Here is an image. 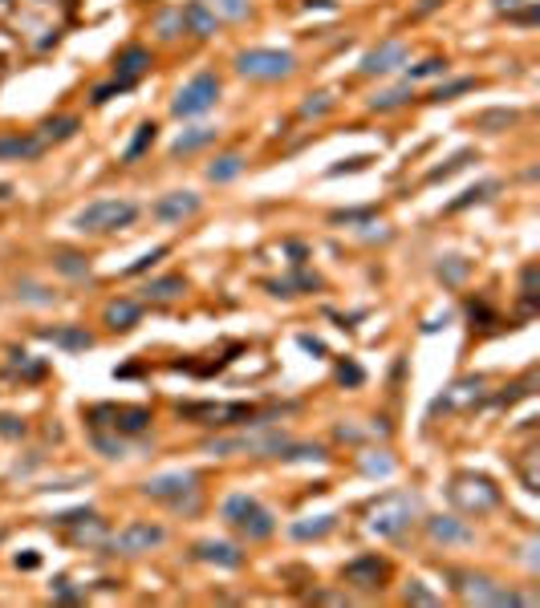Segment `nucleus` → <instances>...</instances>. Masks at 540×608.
<instances>
[{
	"label": "nucleus",
	"mask_w": 540,
	"mask_h": 608,
	"mask_svg": "<svg viewBox=\"0 0 540 608\" xmlns=\"http://www.w3.org/2000/svg\"><path fill=\"white\" fill-rule=\"evenodd\" d=\"M334 110V94H309L301 102V118H325Z\"/></svg>",
	"instance_id": "40"
},
{
	"label": "nucleus",
	"mask_w": 540,
	"mask_h": 608,
	"mask_svg": "<svg viewBox=\"0 0 540 608\" xmlns=\"http://www.w3.org/2000/svg\"><path fill=\"white\" fill-rule=\"evenodd\" d=\"M455 588L463 600H471V604H524V596H516V592L499 588L491 576H475V572H459L455 576Z\"/></svg>",
	"instance_id": "9"
},
{
	"label": "nucleus",
	"mask_w": 540,
	"mask_h": 608,
	"mask_svg": "<svg viewBox=\"0 0 540 608\" xmlns=\"http://www.w3.org/2000/svg\"><path fill=\"white\" fill-rule=\"evenodd\" d=\"M366 154H362V159H350V162H342V167H334V170H329V175H345V170H362V167H366Z\"/></svg>",
	"instance_id": "52"
},
{
	"label": "nucleus",
	"mask_w": 540,
	"mask_h": 608,
	"mask_svg": "<svg viewBox=\"0 0 540 608\" xmlns=\"http://www.w3.org/2000/svg\"><path fill=\"white\" fill-rule=\"evenodd\" d=\"M17 296L29 300V304H53V300H58V292H50L45 284H37V280H21L17 284Z\"/></svg>",
	"instance_id": "38"
},
{
	"label": "nucleus",
	"mask_w": 540,
	"mask_h": 608,
	"mask_svg": "<svg viewBox=\"0 0 540 608\" xmlns=\"http://www.w3.org/2000/svg\"><path fill=\"white\" fill-rule=\"evenodd\" d=\"M183 24H188L191 37H204V41L220 32V16L207 8V0H191V5L183 8Z\"/></svg>",
	"instance_id": "19"
},
{
	"label": "nucleus",
	"mask_w": 540,
	"mask_h": 608,
	"mask_svg": "<svg viewBox=\"0 0 540 608\" xmlns=\"http://www.w3.org/2000/svg\"><path fill=\"white\" fill-rule=\"evenodd\" d=\"M41 150H45V142L37 134H21V130L0 134V162H25V159H37Z\"/></svg>",
	"instance_id": "17"
},
{
	"label": "nucleus",
	"mask_w": 540,
	"mask_h": 608,
	"mask_svg": "<svg viewBox=\"0 0 540 608\" xmlns=\"http://www.w3.org/2000/svg\"><path fill=\"white\" fill-rule=\"evenodd\" d=\"M488 397V381L483 377H459L431 402V413H451V410H475Z\"/></svg>",
	"instance_id": "10"
},
{
	"label": "nucleus",
	"mask_w": 540,
	"mask_h": 608,
	"mask_svg": "<svg viewBox=\"0 0 540 608\" xmlns=\"http://www.w3.org/2000/svg\"><path fill=\"white\" fill-rule=\"evenodd\" d=\"M467 272H471V264H467L463 256H447V259H443V264H439V276H443V280H447V284H459Z\"/></svg>",
	"instance_id": "41"
},
{
	"label": "nucleus",
	"mask_w": 540,
	"mask_h": 608,
	"mask_svg": "<svg viewBox=\"0 0 540 608\" xmlns=\"http://www.w3.org/2000/svg\"><path fill=\"white\" fill-rule=\"evenodd\" d=\"M126 89H134L131 86V81H106V86H98V89H94V105H106L110 102V97H114V94H126Z\"/></svg>",
	"instance_id": "43"
},
{
	"label": "nucleus",
	"mask_w": 540,
	"mask_h": 608,
	"mask_svg": "<svg viewBox=\"0 0 540 608\" xmlns=\"http://www.w3.org/2000/svg\"><path fill=\"white\" fill-rule=\"evenodd\" d=\"M415 515H418V503L410 499V495H390V499H382L370 511V531H374L378 540H398L402 531H410Z\"/></svg>",
	"instance_id": "6"
},
{
	"label": "nucleus",
	"mask_w": 540,
	"mask_h": 608,
	"mask_svg": "<svg viewBox=\"0 0 540 608\" xmlns=\"http://www.w3.org/2000/svg\"><path fill=\"white\" fill-rule=\"evenodd\" d=\"M86 422L94 430H114V434H142L151 426V410L147 405H90Z\"/></svg>",
	"instance_id": "8"
},
{
	"label": "nucleus",
	"mask_w": 540,
	"mask_h": 608,
	"mask_svg": "<svg viewBox=\"0 0 540 608\" xmlns=\"http://www.w3.org/2000/svg\"><path fill=\"white\" fill-rule=\"evenodd\" d=\"M301 349H309V353H325V345H321V340H313V337H301Z\"/></svg>",
	"instance_id": "53"
},
{
	"label": "nucleus",
	"mask_w": 540,
	"mask_h": 608,
	"mask_svg": "<svg viewBox=\"0 0 540 608\" xmlns=\"http://www.w3.org/2000/svg\"><path fill=\"white\" fill-rule=\"evenodd\" d=\"M447 499L455 503L463 515H483V511L499 507V486L488 475H455L447 486Z\"/></svg>",
	"instance_id": "4"
},
{
	"label": "nucleus",
	"mask_w": 540,
	"mask_h": 608,
	"mask_svg": "<svg viewBox=\"0 0 540 608\" xmlns=\"http://www.w3.org/2000/svg\"><path fill=\"white\" fill-rule=\"evenodd\" d=\"M426 535L443 548H455V543H471L475 531L463 523L459 515H426Z\"/></svg>",
	"instance_id": "15"
},
{
	"label": "nucleus",
	"mask_w": 540,
	"mask_h": 608,
	"mask_svg": "<svg viewBox=\"0 0 540 608\" xmlns=\"http://www.w3.org/2000/svg\"><path fill=\"white\" fill-rule=\"evenodd\" d=\"M17 567H37V556L29 551V556H17Z\"/></svg>",
	"instance_id": "54"
},
{
	"label": "nucleus",
	"mask_w": 540,
	"mask_h": 608,
	"mask_svg": "<svg viewBox=\"0 0 540 608\" xmlns=\"http://www.w3.org/2000/svg\"><path fill=\"white\" fill-rule=\"evenodd\" d=\"M439 73H447V57H426V61L410 65V69H407V81H423V77H439Z\"/></svg>",
	"instance_id": "39"
},
{
	"label": "nucleus",
	"mask_w": 540,
	"mask_h": 608,
	"mask_svg": "<svg viewBox=\"0 0 540 608\" xmlns=\"http://www.w3.org/2000/svg\"><path fill=\"white\" fill-rule=\"evenodd\" d=\"M516 118H520L516 110H483V113H475V130H488V134H499V130L516 126Z\"/></svg>",
	"instance_id": "31"
},
{
	"label": "nucleus",
	"mask_w": 540,
	"mask_h": 608,
	"mask_svg": "<svg viewBox=\"0 0 540 608\" xmlns=\"http://www.w3.org/2000/svg\"><path fill=\"white\" fill-rule=\"evenodd\" d=\"M199 491V478L191 470H175V475H159V478H147L142 483V495L151 499H167L175 507H183V495H196Z\"/></svg>",
	"instance_id": "11"
},
{
	"label": "nucleus",
	"mask_w": 540,
	"mask_h": 608,
	"mask_svg": "<svg viewBox=\"0 0 540 608\" xmlns=\"http://www.w3.org/2000/svg\"><path fill=\"white\" fill-rule=\"evenodd\" d=\"M53 592H58V600H82V592L69 588V580H53Z\"/></svg>",
	"instance_id": "50"
},
{
	"label": "nucleus",
	"mask_w": 540,
	"mask_h": 608,
	"mask_svg": "<svg viewBox=\"0 0 540 608\" xmlns=\"http://www.w3.org/2000/svg\"><path fill=\"white\" fill-rule=\"evenodd\" d=\"M297 69V57L285 49H244L236 53V73L252 81H280Z\"/></svg>",
	"instance_id": "5"
},
{
	"label": "nucleus",
	"mask_w": 540,
	"mask_h": 608,
	"mask_svg": "<svg viewBox=\"0 0 540 608\" xmlns=\"http://www.w3.org/2000/svg\"><path fill=\"white\" fill-rule=\"evenodd\" d=\"M196 556L207 559V564H215V567H240V564H244V551H240L236 543H228V540H204V543H196Z\"/></svg>",
	"instance_id": "20"
},
{
	"label": "nucleus",
	"mask_w": 540,
	"mask_h": 608,
	"mask_svg": "<svg viewBox=\"0 0 540 608\" xmlns=\"http://www.w3.org/2000/svg\"><path fill=\"white\" fill-rule=\"evenodd\" d=\"M147 69H151V49L147 45H126L123 53H118V61H114V77L118 81H131V86Z\"/></svg>",
	"instance_id": "18"
},
{
	"label": "nucleus",
	"mask_w": 540,
	"mask_h": 608,
	"mask_svg": "<svg viewBox=\"0 0 540 608\" xmlns=\"http://www.w3.org/2000/svg\"><path fill=\"white\" fill-rule=\"evenodd\" d=\"M155 32L163 41H179V32H188V24H183V8H163V13H155Z\"/></svg>",
	"instance_id": "29"
},
{
	"label": "nucleus",
	"mask_w": 540,
	"mask_h": 608,
	"mask_svg": "<svg viewBox=\"0 0 540 608\" xmlns=\"http://www.w3.org/2000/svg\"><path fill=\"white\" fill-rule=\"evenodd\" d=\"M467 162H475V150H459V154H451V159L443 162V167H435L431 175H426V183H443V178H451L455 170H463Z\"/></svg>",
	"instance_id": "35"
},
{
	"label": "nucleus",
	"mask_w": 540,
	"mask_h": 608,
	"mask_svg": "<svg viewBox=\"0 0 540 608\" xmlns=\"http://www.w3.org/2000/svg\"><path fill=\"white\" fill-rule=\"evenodd\" d=\"M9 195H13V186H5V183H0V199H9Z\"/></svg>",
	"instance_id": "56"
},
{
	"label": "nucleus",
	"mask_w": 540,
	"mask_h": 608,
	"mask_svg": "<svg viewBox=\"0 0 540 608\" xmlns=\"http://www.w3.org/2000/svg\"><path fill=\"white\" fill-rule=\"evenodd\" d=\"M0 434H5V438H21V434H25V422L9 418V413H0Z\"/></svg>",
	"instance_id": "48"
},
{
	"label": "nucleus",
	"mask_w": 540,
	"mask_h": 608,
	"mask_svg": "<svg viewBox=\"0 0 540 608\" xmlns=\"http://www.w3.org/2000/svg\"><path fill=\"white\" fill-rule=\"evenodd\" d=\"M207 8H212L220 21H244V16L252 13V0H207Z\"/></svg>",
	"instance_id": "34"
},
{
	"label": "nucleus",
	"mask_w": 540,
	"mask_h": 608,
	"mask_svg": "<svg viewBox=\"0 0 540 608\" xmlns=\"http://www.w3.org/2000/svg\"><path fill=\"white\" fill-rule=\"evenodd\" d=\"M179 413L199 426H264V418H269L248 402H188L179 405Z\"/></svg>",
	"instance_id": "2"
},
{
	"label": "nucleus",
	"mask_w": 540,
	"mask_h": 608,
	"mask_svg": "<svg viewBox=\"0 0 540 608\" xmlns=\"http://www.w3.org/2000/svg\"><path fill=\"white\" fill-rule=\"evenodd\" d=\"M215 102H220V77H215V73H196V77L175 94L171 113L175 118H199V113H207Z\"/></svg>",
	"instance_id": "7"
},
{
	"label": "nucleus",
	"mask_w": 540,
	"mask_h": 608,
	"mask_svg": "<svg viewBox=\"0 0 540 608\" xmlns=\"http://www.w3.org/2000/svg\"><path fill=\"white\" fill-rule=\"evenodd\" d=\"M53 268H58L61 276H86L90 272V259L78 256V251H58V256H53Z\"/></svg>",
	"instance_id": "37"
},
{
	"label": "nucleus",
	"mask_w": 540,
	"mask_h": 608,
	"mask_svg": "<svg viewBox=\"0 0 540 608\" xmlns=\"http://www.w3.org/2000/svg\"><path fill=\"white\" fill-rule=\"evenodd\" d=\"M167 251H171V248H163V243H159V248H151L147 256H139L131 268H126V276H139V272H147V268H151V264H159V259H163Z\"/></svg>",
	"instance_id": "44"
},
{
	"label": "nucleus",
	"mask_w": 540,
	"mask_h": 608,
	"mask_svg": "<svg viewBox=\"0 0 540 608\" xmlns=\"http://www.w3.org/2000/svg\"><path fill=\"white\" fill-rule=\"evenodd\" d=\"M402 596H407L410 604H439V596H435V592L426 588L423 580H407V588H402Z\"/></svg>",
	"instance_id": "42"
},
{
	"label": "nucleus",
	"mask_w": 540,
	"mask_h": 608,
	"mask_svg": "<svg viewBox=\"0 0 540 608\" xmlns=\"http://www.w3.org/2000/svg\"><path fill=\"white\" fill-rule=\"evenodd\" d=\"M224 519H228L236 531H244L248 540H269V535L277 531L272 511L264 507L261 499H252V495H228V499H224Z\"/></svg>",
	"instance_id": "3"
},
{
	"label": "nucleus",
	"mask_w": 540,
	"mask_h": 608,
	"mask_svg": "<svg viewBox=\"0 0 540 608\" xmlns=\"http://www.w3.org/2000/svg\"><path fill=\"white\" fill-rule=\"evenodd\" d=\"M337 377H342V381H350V386H358V381H362V369H358V365H337Z\"/></svg>",
	"instance_id": "51"
},
{
	"label": "nucleus",
	"mask_w": 540,
	"mask_h": 608,
	"mask_svg": "<svg viewBox=\"0 0 540 608\" xmlns=\"http://www.w3.org/2000/svg\"><path fill=\"white\" fill-rule=\"evenodd\" d=\"M334 527H337V515H309V519H297L288 531H293V540H321Z\"/></svg>",
	"instance_id": "25"
},
{
	"label": "nucleus",
	"mask_w": 540,
	"mask_h": 608,
	"mask_svg": "<svg viewBox=\"0 0 540 608\" xmlns=\"http://www.w3.org/2000/svg\"><path fill=\"white\" fill-rule=\"evenodd\" d=\"M342 576H345V584H353V588L374 592V588H382V580H386V559L358 556V559H350V564H345Z\"/></svg>",
	"instance_id": "14"
},
{
	"label": "nucleus",
	"mask_w": 540,
	"mask_h": 608,
	"mask_svg": "<svg viewBox=\"0 0 540 608\" xmlns=\"http://www.w3.org/2000/svg\"><path fill=\"white\" fill-rule=\"evenodd\" d=\"M183 292H188V280L171 272V276H155V280L142 288V296L147 300H175V296H183Z\"/></svg>",
	"instance_id": "26"
},
{
	"label": "nucleus",
	"mask_w": 540,
	"mask_h": 608,
	"mask_svg": "<svg viewBox=\"0 0 540 608\" xmlns=\"http://www.w3.org/2000/svg\"><path fill=\"white\" fill-rule=\"evenodd\" d=\"M496 5H499V8H516V5H520V0H496Z\"/></svg>",
	"instance_id": "55"
},
{
	"label": "nucleus",
	"mask_w": 540,
	"mask_h": 608,
	"mask_svg": "<svg viewBox=\"0 0 540 608\" xmlns=\"http://www.w3.org/2000/svg\"><path fill=\"white\" fill-rule=\"evenodd\" d=\"M102 321H106L114 332H131L134 324L142 321V304L139 300H110V304L102 308Z\"/></svg>",
	"instance_id": "21"
},
{
	"label": "nucleus",
	"mask_w": 540,
	"mask_h": 608,
	"mask_svg": "<svg viewBox=\"0 0 540 608\" xmlns=\"http://www.w3.org/2000/svg\"><path fill=\"white\" fill-rule=\"evenodd\" d=\"M475 86H480V81H475V77H455V81H447V86L431 89V102H455L459 94H471Z\"/></svg>",
	"instance_id": "36"
},
{
	"label": "nucleus",
	"mask_w": 540,
	"mask_h": 608,
	"mask_svg": "<svg viewBox=\"0 0 540 608\" xmlns=\"http://www.w3.org/2000/svg\"><path fill=\"white\" fill-rule=\"evenodd\" d=\"M269 288L277 292V296H297V288H301V292H313V288H321V280H317L313 272H297L293 280H272Z\"/></svg>",
	"instance_id": "33"
},
{
	"label": "nucleus",
	"mask_w": 540,
	"mask_h": 608,
	"mask_svg": "<svg viewBox=\"0 0 540 608\" xmlns=\"http://www.w3.org/2000/svg\"><path fill=\"white\" fill-rule=\"evenodd\" d=\"M240 170H244V154H240V150H228V154H220V159L207 167V178H212V183H232Z\"/></svg>",
	"instance_id": "28"
},
{
	"label": "nucleus",
	"mask_w": 540,
	"mask_h": 608,
	"mask_svg": "<svg viewBox=\"0 0 540 608\" xmlns=\"http://www.w3.org/2000/svg\"><path fill=\"white\" fill-rule=\"evenodd\" d=\"M398 65H407V45H402V41H386V45H378L374 53L362 57V73H366V77H378V73H394Z\"/></svg>",
	"instance_id": "16"
},
{
	"label": "nucleus",
	"mask_w": 540,
	"mask_h": 608,
	"mask_svg": "<svg viewBox=\"0 0 540 608\" xmlns=\"http://www.w3.org/2000/svg\"><path fill=\"white\" fill-rule=\"evenodd\" d=\"M155 138H159V126H155V122H142V126L134 130V138H131V142H126V150H123V162H139L142 154H147L151 146H155Z\"/></svg>",
	"instance_id": "27"
},
{
	"label": "nucleus",
	"mask_w": 540,
	"mask_h": 608,
	"mask_svg": "<svg viewBox=\"0 0 540 608\" xmlns=\"http://www.w3.org/2000/svg\"><path fill=\"white\" fill-rule=\"evenodd\" d=\"M410 97H415V89H410V81L407 86H394V89H386V94H378V97H370V110L374 113H386V110H398V105H407Z\"/></svg>",
	"instance_id": "30"
},
{
	"label": "nucleus",
	"mask_w": 540,
	"mask_h": 608,
	"mask_svg": "<svg viewBox=\"0 0 540 608\" xmlns=\"http://www.w3.org/2000/svg\"><path fill=\"white\" fill-rule=\"evenodd\" d=\"M151 211L163 223H188V219H196L204 211V199L196 191H167V195H159V203Z\"/></svg>",
	"instance_id": "12"
},
{
	"label": "nucleus",
	"mask_w": 540,
	"mask_h": 608,
	"mask_svg": "<svg viewBox=\"0 0 540 608\" xmlns=\"http://www.w3.org/2000/svg\"><path fill=\"white\" fill-rule=\"evenodd\" d=\"M370 215H374V211H337L334 223H366Z\"/></svg>",
	"instance_id": "49"
},
{
	"label": "nucleus",
	"mask_w": 540,
	"mask_h": 608,
	"mask_svg": "<svg viewBox=\"0 0 540 608\" xmlns=\"http://www.w3.org/2000/svg\"><path fill=\"white\" fill-rule=\"evenodd\" d=\"M94 446H98L106 458H118V454H123V434H118V438H106V434L98 430V434H94Z\"/></svg>",
	"instance_id": "45"
},
{
	"label": "nucleus",
	"mask_w": 540,
	"mask_h": 608,
	"mask_svg": "<svg viewBox=\"0 0 540 608\" xmlns=\"http://www.w3.org/2000/svg\"><path fill=\"white\" fill-rule=\"evenodd\" d=\"M499 191V183L496 178H488V183H480V186H467L459 199H451L447 203V211H463V207H471V203H483V199H491V195Z\"/></svg>",
	"instance_id": "32"
},
{
	"label": "nucleus",
	"mask_w": 540,
	"mask_h": 608,
	"mask_svg": "<svg viewBox=\"0 0 540 608\" xmlns=\"http://www.w3.org/2000/svg\"><path fill=\"white\" fill-rule=\"evenodd\" d=\"M45 340H53V345L69 349V353H86V349H94V332H86V324H61V329H41Z\"/></svg>",
	"instance_id": "22"
},
{
	"label": "nucleus",
	"mask_w": 540,
	"mask_h": 608,
	"mask_svg": "<svg viewBox=\"0 0 540 608\" xmlns=\"http://www.w3.org/2000/svg\"><path fill=\"white\" fill-rule=\"evenodd\" d=\"M139 219V203L134 199H94L90 207H82L74 215V227L82 235H110L123 231Z\"/></svg>",
	"instance_id": "1"
},
{
	"label": "nucleus",
	"mask_w": 540,
	"mask_h": 608,
	"mask_svg": "<svg viewBox=\"0 0 540 608\" xmlns=\"http://www.w3.org/2000/svg\"><path fill=\"white\" fill-rule=\"evenodd\" d=\"M520 475H524V491H532L536 495L540 491V475H536V454H528V462L520 467Z\"/></svg>",
	"instance_id": "46"
},
{
	"label": "nucleus",
	"mask_w": 540,
	"mask_h": 608,
	"mask_svg": "<svg viewBox=\"0 0 540 608\" xmlns=\"http://www.w3.org/2000/svg\"><path fill=\"white\" fill-rule=\"evenodd\" d=\"M82 130V118H74V113H61V118H50V122H41V142L45 146H53V142H69V138Z\"/></svg>",
	"instance_id": "24"
},
{
	"label": "nucleus",
	"mask_w": 540,
	"mask_h": 608,
	"mask_svg": "<svg viewBox=\"0 0 540 608\" xmlns=\"http://www.w3.org/2000/svg\"><path fill=\"white\" fill-rule=\"evenodd\" d=\"M215 138H220L215 126H191L171 142V154H196V150H204V146H212Z\"/></svg>",
	"instance_id": "23"
},
{
	"label": "nucleus",
	"mask_w": 540,
	"mask_h": 608,
	"mask_svg": "<svg viewBox=\"0 0 540 608\" xmlns=\"http://www.w3.org/2000/svg\"><path fill=\"white\" fill-rule=\"evenodd\" d=\"M163 540H167V531L159 523H131V527H123V531L114 535V543H110V548L123 551V556H142V551L159 548Z\"/></svg>",
	"instance_id": "13"
},
{
	"label": "nucleus",
	"mask_w": 540,
	"mask_h": 608,
	"mask_svg": "<svg viewBox=\"0 0 540 608\" xmlns=\"http://www.w3.org/2000/svg\"><path fill=\"white\" fill-rule=\"evenodd\" d=\"M362 470H366V475H390L394 462L386 458V454H382V458H362Z\"/></svg>",
	"instance_id": "47"
}]
</instances>
